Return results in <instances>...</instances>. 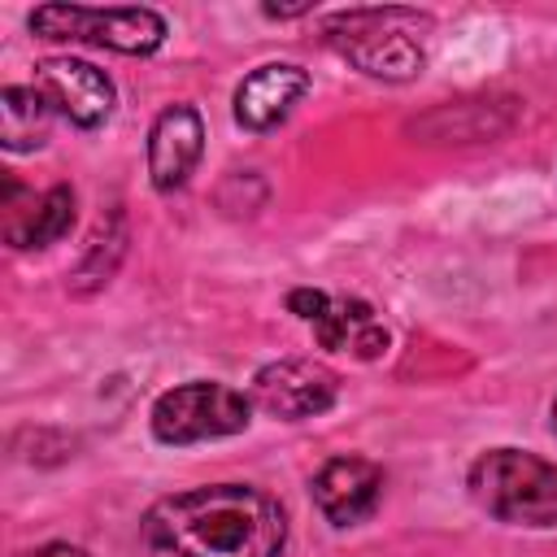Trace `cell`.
<instances>
[{"label": "cell", "instance_id": "cell-11", "mask_svg": "<svg viewBox=\"0 0 557 557\" xmlns=\"http://www.w3.org/2000/svg\"><path fill=\"white\" fill-rule=\"evenodd\" d=\"M309 87H313L309 70H300L292 61H265L252 74L239 78L235 100H231L235 104V122L244 131H252V135H265V131L283 126L292 117V109L309 96Z\"/></svg>", "mask_w": 557, "mask_h": 557}, {"label": "cell", "instance_id": "cell-4", "mask_svg": "<svg viewBox=\"0 0 557 557\" xmlns=\"http://www.w3.org/2000/svg\"><path fill=\"white\" fill-rule=\"evenodd\" d=\"M30 30L39 39H70V44H96L122 57H148L165 44L170 26L157 9L131 4V9H87V4H44L30 13Z\"/></svg>", "mask_w": 557, "mask_h": 557}, {"label": "cell", "instance_id": "cell-13", "mask_svg": "<svg viewBox=\"0 0 557 557\" xmlns=\"http://www.w3.org/2000/svg\"><path fill=\"white\" fill-rule=\"evenodd\" d=\"M52 104L39 87H4L0 91V144L4 152H35L48 144Z\"/></svg>", "mask_w": 557, "mask_h": 557}, {"label": "cell", "instance_id": "cell-7", "mask_svg": "<svg viewBox=\"0 0 557 557\" xmlns=\"http://www.w3.org/2000/svg\"><path fill=\"white\" fill-rule=\"evenodd\" d=\"M252 405L278 422H305L339 400V374L309 357H283L252 374Z\"/></svg>", "mask_w": 557, "mask_h": 557}, {"label": "cell", "instance_id": "cell-3", "mask_svg": "<svg viewBox=\"0 0 557 557\" xmlns=\"http://www.w3.org/2000/svg\"><path fill=\"white\" fill-rule=\"evenodd\" d=\"M466 487L483 513L509 527H557V461L527 448H487L470 461Z\"/></svg>", "mask_w": 557, "mask_h": 557}, {"label": "cell", "instance_id": "cell-15", "mask_svg": "<svg viewBox=\"0 0 557 557\" xmlns=\"http://www.w3.org/2000/svg\"><path fill=\"white\" fill-rule=\"evenodd\" d=\"M22 557H87V548H78V544H65V540H52V544L26 548Z\"/></svg>", "mask_w": 557, "mask_h": 557}, {"label": "cell", "instance_id": "cell-5", "mask_svg": "<svg viewBox=\"0 0 557 557\" xmlns=\"http://www.w3.org/2000/svg\"><path fill=\"white\" fill-rule=\"evenodd\" d=\"M152 435L161 444H200V440H226L248 431L252 422V396H244L231 383L218 379H191L157 396L152 405Z\"/></svg>", "mask_w": 557, "mask_h": 557}, {"label": "cell", "instance_id": "cell-1", "mask_svg": "<svg viewBox=\"0 0 557 557\" xmlns=\"http://www.w3.org/2000/svg\"><path fill=\"white\" fill-rule=\"evenodd\" d=\"M144 540L165 557H278L287 518L274 496L248 483H205L157 500Z\"/></svg>", "mask_w": 557, "mask_h": 557}, {"label": "cell", "instance_id": "cell-10", "mask_svg": "<svg viewBox=\"0 0 557 557\" xmlns=\"http://www.w3.org/2000/svg\"><path fill=\"white\" fill-rule=\"evenodd\" d=\"M309 492H313V505L322 509V518L331 527H357L383 500V466L370 457H357V453L331 457L313 474Z\"/></svg>", "mask_w": 557, "mask_h": 557}, {"label": "cell", "instance_id": "cell-12", "mask_svg": "<svg viewBox=\"0 0 557 557\" xmlns=\"http://www.w3.org/2000/svg\"><path fill=\"white\" fill-rule=\"evenodd\" d=\"M4 209V239L9 248H48L57 239L70 235L74 226V187L70 183H52L39 196H26V205L0 196Z\"/></svg>", "mask_w": 557, "mask_h": 557}, {"label": "cell", "instance_id": "cell-2", "mask_svg": "<svg viewBox=\"0 0 557 557\" xmlns=\"http://www.w3.org/2000/svg\"><path fill=\"white\" fill-rule=\"evenodd\" d=\"M422 35H431V17L418 9H339L322 22L326 48H335L366 78L409 83L426 65Z\"/></svg>", "mask_w": 557, "mask_h": 557}, {"label": "cell", "instance_id": "cell-9", "mask_svg": "<svg viewBox=\"0 0 557 557\" xmlns=\"http://www.w3.org/2000/svg\"><path fill=\"white\" fill-rule=\"evenodd\" d=\"M205 157V117L196 104H165L148 131V178L161 196L183 191Z\"/></svg>", "mask_w": 557, "mask_h": 557}, {"label": "cell", "instance_id": "cell-8", "mask_svg": "<svg viewBox=\"0 0 557 557\" xmlns=\"http://www.w3.org/2000/svg\"><path fill=\"white\" fill-rule=\"evenodd\" d=\"M35 87L44 91L52 113H61L78 131H96L113 117V100H117L113 78L104 70H96L91 61L48 57V61L35 65Z\"/></svg>", "mask_w": 557, "mask_h": 557}, {"label": "cell", "instance_id": "cell-14", "mask_svg": "<svg viewBox=\"0 0 557 557\" xmlns=\"http://www.w3.org/2000/svg\"><path fill=\"white\" fill-rule=\"evenodd\" d=\"M122 244H126L122 213H113L109 222H100V231L91 235V244H87V252H83V261H78V270H74V278H83L78 292L109 283V274H113V265H117V257H122Z\"/></svg>", "mask_w": 557, "mask_h": 557}, {"label": "cell", "instance_id": "cell-6", "mask_svg": "<svg viewBox=\"0 0 557 557\" xmlns=\"http://www.w3.org/2000/svg\"><path fill=\"white\" fill-rule=\"evenodd\" d=\"M287 309L331 352H348L357 361H374L387 352V326L357 296H331L318 287H296V292H287Z\"/></svg>", "mask_w": 557, "mask_h": 557}, {"label": "cell", "instance_id": "cell-16", "mask_svg": "<svg viewBox=\"0 0 557 557\" xmlns=\"http://www.w3.org/2000/svg\"><path fill=\"white\" fill-rule=\"evenodd\" d=\"M553 431H557V400H553Z\"/></svg>", "mask_w": 557, "mask_h": 557}]
</instances>
